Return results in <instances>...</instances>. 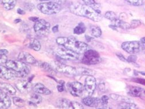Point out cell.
I'll list each match as a JSON object with an SVG mask.
<instances>
[{"label": "cell", "instance_id": "6da1fadb", "mask_svg": "<svg viewBox=\"0 0 145 109\" xmlns=\"http://www.w3.org/2000/svg\"><path fill=\"white\" fill-rule=\"evenodd\" d=\"M69 9L72 14L86 18L95 22H99L102 19L101 11L96 10L86 4L72 3L70 5Z\"/></svg>", "mask_w": 145, "mask_h": 109}, {"label": "cell", "instance_id": "7a4b0ae2", "mask_svg": "<svg viewBox=\"0 0 145 109\" xmlns=\"http://www.w3.org/2000/svg\"><path fill=\"white\" fill-rule=\"evenodd\" d=\"M5 65L7 67L14 72L16 77H26L29 74L31 70L30 66L27 63L22 62L19 60H8Z\"/></svg>", "mask_w": 145, "mask_h": 109}, {"label": "cell", "instance_id": "3957f363", "mask_svg": "<svg viewBox=\"0 0 145 109\" xmlns=\"http://www.w3.org/2000/svg\"><path fill=\"white\" fill-rule=\"evenodd\" d=\"M37 8L41 13L45 15H55L62 10L61 4L55 1H48L40 3Z\"/></svg>", "mask_w": 145, "mask_h": 109}, {"label": "cell", "instance_id": "277c9868", "mask_svg": "<svg viewBox=\"0 0 145 109\" xmlns=\"http://www.w3.org/2000/svg\"><path fill=\"white\" fill-rule=\"evenodd\" d=\"M63 46L78 54H84L90 49L87 43L78 41L73 37H68L67 42Z\"/></svg>", "mask_w": 145, "mask_h": 109}, {"label": "cell", "instance_id": "5b68a950", "mask_svg": "<svg viewBox=\"0 0 145 109\" xmlns=\"http://www.w3.org/2000/svg\"><path fill=\"white\" fill-rule=\"evenodd\" d=\"M55 52L59 57L64 60L76 61L80 59V54L68 49L63 45H60L57 47L56 49Z\"/></svg>", "mask_w": 145, "mask_h": 109}, {"label": "cell", "instance_id": "8992f818", "mask_svg": "<svg viewBox=\"0 0 145 109\" xmlns=\"http://www.w3.org/2000/svg\"><path fill=\"white\" fill-rule=\"evenodd\" d=\"M54 70L66 75L70 76H78L77 68L69 66L59 62H53L51 64Z\"/></svg>", "mask_w": 145, "mask_h": 109}, {"label": "cell", "instance_id": "52a82bcc", "mask_svg": "<svg viewBox=\"0 0 145 109\" xmlns=\"http://www.w3.org/2000/svg\"><path fill=\"white\" fill-rule=\"evenodd\" d=\"M81 62L87 65H94L101 62V57L97 51L89 49L84 53Z\"/></svg>", "mask_w": 145, "mask_h": 109}, {"label": "cell", "instance_id": "ba28073f", "mask_svg": "<svg viewBox=\"0 0 145 109\" xmlns=\"http://www.w3.org/2000/svg\"><path fill=\"white\" fill-rule=\"evenodd\" d=\"M50 23L44 19H39L34 25V31L39 37L47 35L50 31Z\"/></svg>", "mask_w": 145, "mask_h": 109}, {"label": "cell", "instance_id": "9c48e42d", "mask_svg": "<svg viewBox=\"0 0 145 109\" xmlns=\"http://www.w3.org/2000/svg\"><path fill=\"white\" fill-rule=\"evenodd\" d=\"M67 88L70 93L75 97H80L85 91L83 85L77 81L67 83Z\"/></svg>", "mask_w": 145, "mask_h": 109}, {"label": "cell", "instance_id": "30bf717a", "mask_svg": "<svg viewBox=\"0 0 145 109\" xmlns=\"http://www.w3.org/2000/svg\"><path fill=\"white\" fill-rule=\"evenodd\" d=\"M122 49L130 54L138 53L140 50V43L138 41H127L121 45Z\"/></svg>", "mask_w": 145, "mask_h": 109}, {"label": "cell", "instance_id": "8fae6325", "mask_svg": "<svg viewBox=\"0 0 145 109\" xmlns=\"http://www.w3.org/2000/svg\"><path fill=\"white\" fill-rule=\"evenodd\" d=\"M15 86L22 93H28L33 89L32 84L29 80H19L15 82Z\"/></svg>", "mask_w": 145, "mask_h": 109}, {"label": "cell", "instance_id": "7c38bea8", "mask_svg": "<svg viewBox=\"0 0 145 109\" xmlns=\"http://www.w3.org/2000/svg\"><path fill=\"white\" fill-rule=\"evenodd\" d=\"M84 89L89 96L92 95L96 87V81L93 76H87L84 83Z\"/></svg>", "mask_w": 145, "mask_h": 109}, {"label": "cell", "instance_id": "4fadbf2b", "mask_svg": "<svg viewBox=\"0 0 145 109\" xmlns=\"http://www.w3.org/2000/svg\"><path fill=\"white\" fill-rule=\"evenodd\" d=\"M16 77L14 72L10 69L0 65V78L5 80H12Z\"/></svg>", "mask_w": 145, "mask_h": 109}, {"label": "cell", "instance_id": "5bb4252c", "mask_svg": "<svg viewBox=\"0 0 145 109\" xmlns=\"http://www.w3.org/2000/svg\"><path fill=\"white\" fill-rule=\"evenodd\" d=\"M18 59L20 61L27 64L35 65L37 63V60L32 55L26 52H20L18 56Z\"/></svg>", "mask_w": 145, "mask_h": 109}, {"label": "cell", "instance_id": "9a60e30c", "mask_svg": "<svg viewBox=\"0 0 145 109\" xmlns=\"http://www.w3.org/2000/svg\"><path fill=\"white\" fill-rule=\"evenodd\" d=\"M82 102L83 104L86 106L91 107L97 108L101 106V99L98 98H93V97H91V96L84 98L82 100Z\"/></svg>", "mask_w": 145, "mask_h": 109}, {"label": "cell", "instance_id": "2e32d148", "mask_svg": "<svg viewBox=\"0 0 145 109\" xmlns=\"http://www.w3.org/2000/svg\"><path fill=\"white\" fill-rule=\"evenodd\" d=\"M11 106V100L8 94L0 89V108H8Z\"/></svg>", "mask_w": 145, "mask_h": 109}, {"label": "cell", "instance_id": "e0dca14e", "mask_svg": "<svg viewBox=\"0 0 145 109\" xmlns=\"http://www.w3.org/2000/svg\"><path fill=\"white\" fill-rule=\"evenodd\" d=\"M25 45L31 50L35 51H39L41 48V45L40 42L34 38H31L27 39L25 41Z\"/></svg>", "mask_w": 145, "mask_h": 109}, {"label": "cell", "instance_id": "ac0fdd59", "mask_svg": "<svg viewBox=\"0 0 145 109\" xmlns=\"http://www.w3.org/2000/svg\"><path fill=\"white\" fill-rule=\"evenodd\" d=\"M33 90L35 93L41 95H49L51 94V91L41 83L35 84L33 87Z\"/></svg>", "mask_w": 145, "mask_h": 109}, {"label": "cell", "instance_id": "d6986e66", "mask_svg": "<svg viewBox=\"0 0 145 109\" xmlns=\"http://www.w3.org/2000/svg\"><path fill=\"white\" fill-rule=\"evenodd\" d=\"M112 25L114 26L117 28L119 27L124 30H128L131 29V25L129 23L124 22L123 20L118 19V18L112 21Z\"/></svg>", "mask_w": 145, "mask_h": 109}, {"label": "cell", "instance_id": "ffe728a7", "mask_svg": "<svg viewBox=\"0 0 145 109\" xmlns=\"http://www.w3.org/2000/svg\"><path fill=\"white\" fill-rule=\"evenodd\" d=\"M42 97L39 93H34L30 96L29 101H28V104L30 106L36 107L37 104L42 102Z\"/></svg>", "mask_w": 145, "mask_h": 109}, {"label": "cell", "instance_id": "44dd1931", "mask_svg": "<svg viewBox=\"0 0 145 109\" xmlns=\"http://www.w3.org/2000/svg\"><path fill=\"white\" fill-rule=\"evenodd\" d=\"M57 107L60 108H72L71 102L66 98L58 99L56 102Z\"/></svg>", "mask_w": 145, "mask_h": 109}, {"label": "cell", "instance_id": "7402d4cb", "mask_svg": "<svg viewBox=\"0 0 145 109\" xmlns=\"http://www.w3.org/2000/svg\"><path fill=\"white\" fill-rule=\"evenodd\" d=\"M1 89L5 92L8 95H15L16 93V90L12 85L8 83H2L1 84Z\"/></svg>", "mask_w": 145, "mask_h": 109}, {"label": "cell", "instance_id": "603a6c76", "mask_svg": "<svg viewBox=\"0 0 145 109\" xmlns=\"http://www.w3.org/2000/svg\"><path fill=\"white\" fill-rule=\"evenodd\" d=\"M17 0H1V4L4 9L10 10L14 9L16 4Z\"/></svg>", "mask_w": 145, "mask_h": 109}, {"label": "cell", "instance_id": "cb8c5ba5", "mask_svg": "<svg viewBox=\"0 0 145 109\" xmlns=\"http://www.w3.org/2000/svg\"><path fill=\"white\" fill-rule=\"evenodd\" d=\"M143 89L138 87H132L128 90V94L133 97H140Z\"/></svg>", "mask_w": 145, "mask_h": 109}, {"label": "cell", "instance_id": "d4e9b609", "mask_svg": "<svg viewBox=\"0 0 145 109\" xmlns=\"http://www.w3.org/2000/svg\"><path fill=\"white\" fill-rule=\"evenodd\" d=\"M77 71L78 76H93L95 74L94 70L87 68L79 67L77 68Z\"/></svg>", "mask_w": 145, "mask_h": 109}, {"label": "cell", "instance_id": "484cf974", "mask_svg": "<svg viewBox=\"0 0 145 109\" xmlns=\"http://www.w3.org/2000/svg\"><path fill=\"white\" fill-rule=\"evenodd\" d=\"M86 31V26L85 24L82 22L79 23L77 26L73 30V33L77 35H81L84 33Z\"/></svg>", "mask_w": 145, "mask_h": 109}, {"label": "cell", "instance_id": "4316f807", "mask_svg": "<svg viewBox=\"0 0 145 109\" xmlns=\"http://www.w3.org/2000/svg\"><path fill=\"white\" fill-rule=\"evenodd\" d=\"M82 1L86 5L93 8L96 10L101 11V5L96 3L95 0H82Z\"/></svg>", "mask_w": 145, "mask_h": 109}, {"label": "cell", "instance_id": "83f0119b", "mask_svg": "<svg viewBox=\"0 0 145 109\" xmlns=\"http://www.w3.org/2000/svg\"><path fill=\"white\" fill-rule=\"evenodd\" d=\"M36 63H37V66L40 67V68L44 70L47 72H52L54 70L53 69L52 65L50 63H48L47 62H37Z\"/></svg>", "mask_w": 145, "mask_h": 109}, {"label": "cell", "instance_id": "f1b7e54d", "mask_svg": "<svg viewBox=\"0 0 145 109\" xmlns=\"http://www.w3.org/2000/svg\"><path fill=\"white\" fill-rule=\"evenodd\" d=\"M91 35L94 37L99 38L102 35V30L100 27L98 26H92L91 29Z\"/></svg>", "mask_w": 145, "mask_h": 109}, {"label": "cell", "instance_id": "f546056e", "mask_svg": "<svg viewBox=\"0 0 145 109\" xmlns=\"http://www.w3.org/2000/svg\"><path fill=\"white\" fill-rule=\"evenodd\" d=\"M14 104L18 107L22 108L25 106V102L19 97H14L13 98Z\"/></svg>", "mask_w": 145, "mask_h": 109}, {"label": "cell", "instance_id": "4dcf8cb0", "mask_svg": "<svg viewBox=\"0 0 145 109\" xmlns=\"http://www.w3.org/2000/svg\"><path fill=\"white\" fill-rule=\"evenodd\" d=\"M119 107L121 108H138V106L134 103L131 102H123L120 104Z\"/></svg>", "mask_w": 145, "mask_h": 109}, {"label": "cell", "instance_id": "1f68e13d", "mask_svg": "<svg viewBox=\"0 0 145 109\" xmlns=\"http://www.w3.org/2000/svg\"><path fill=\"white\" fill-rule=\"evenodd\" d=\"M129 5L135 6V7H139L144 4L145 0H124Z\"/></svg>", "mask_w": 145, "mask_h": 109}, {"label": "cell", "instance_id": "d6a6232c", "mask_svg": "<svg viewBox=\"0 0 145 109\" xmlns=\"http://www.w3.org/2000/svg\"><path fill=\"white\" fill-rule=\"evenodd\" d=\"M105 18H106V19L110 20V21H112L116 19L117 18V15L116 14L115 12L113 11H107L105 14L104 15Z\"/></svg>", "mask_w": 145, "mask_h": 109}, {"label": "cell", "instance_id": "836d02e7", "mask_svg": "<svg viewBox=\"0 0 145 109\" xmlns=\"http://www.w3.org/2000/svg\"><path fill=\"white\" fill-rule=\"evenodd\" d=\"M68 37H57L56 40V42L57 44L60 45H64L67 41Z\"/></svg>", "mask_w": 145, "mask_h": 109}, {"label": "cell", "instance_id": "e575fe53", "mask_svg": "<svg viewBox=\"0 0 145 109\" xmlns=\"http://www.w3.org/2000/svg\"><path fill=\"white\" fill-rule=\"evenodd\" d=\"M131 29H135L141 25V22L139 20H132L130 23Z\"/></svg>", "mask_w": 145, "mask_h": 109}, {"label": "cell", "instance_id": "d590c367", "mask_svg": "<svg viewBox=\"0 0 145 109\" xmlns=\"http://www.w3.org/2000/svg\"><path fill=\"white\" fill-rule=\"evenodd\" d=\"M101 106L103 107H105L108 104V97L107 96H106V95H103L101 98Z\"/></svg>", "mask_w": 145, "mask_h": 109}, {"label": "cell", "instance_id": "8d00e7d4", "mask_svg": "<svg viewBox=\"0 0 145 109\" xmlns=\"http://www.w3.org/2000/svg\"><path fill=\"white\" fill-rule=\"evenodd\" d=\"M24 7H25V9L27 10H29L30 12L32 11L34 8L35 6L33 3H26L24 4Z\"/></svg>", "mask_w": 145, "mask_h": 109}, {"label": "cell", "instance_id": "74e56055", "mask_svg": "<svg viewBox=\"0 0 145 109\" xmlns=\"http://www.w3.org/2000/svg\"><path fill=\"white\" fill-rule=\"evenodd\" d=\"M132 81L138 83V84H141V85H143V86H145V79H144V78H134L132 79Z\"/></svg>", "mask_w": 145, "mask_h": 109}, {"label": "cell", "instance_id": "f35d334b", "mask_svg": "<svg viewBox=\"0 0 145 109\" xmlns=\"http://www.w3.org/2000/svg\"><path fill=\"white\" fill-rule=\"evenodd\" d=\"M127 62L128 63H135L137 60V56L134 55H131L128 57Z\"/></svg>", "mask_w": 145, "mask_h": 109}, {"label": "cell", "instance_id": "ab89813d", "mask_svg": "<svg viewBox=\"0 0 145 109\" xmlns=\"http://www.w3.org/2000/svg\"><path fill=\"white\" fill-rule=\"evenodd\" d=\"M8 60V57L5 55L0 54V65L5 64Z\"/></svg>", "mask_w": 145, "mask_h": 109}, {"label": "cell", "instance_id": "60d3db41", "mask_svg": "<svg viewBox=\"0 0 145 109\" xmlns=\"http://www.w3.org/2000/svg\"><path fill=\"white\" fill-rule=\"evenodd\" d=\"M72 108H84V106L77 102H71Z\"/></svg>", "mask_w": 145, "mask_h": 109}, {"label": "cell", "instance_id": "b9f144b4", "mask_svg": "<svg viewBox=\"0 0 145 109\" xmlns=\"http://www.w3.org/2000/svg\"><path fill=\"white\" fill-rule=\"evenodd\" d=\"M64 84L65 82L63 81H60V85H58L57 86V89L59 92H63L65 90V87H64Z\"/></svg>", "mask_w": 145, "mask_h": 109}, {"label": "cell", "instance_id": "7bdbcfd3", "mask_svg": "<svg viewBox=\"0 0 145 109\" xmlns=\"http://www.w3.org/2000/svg\"><path fill=\"white\" fill-rule=\"evenodd\" d=\"M117 56L119 58L120 60H121V61L124 62H127V59L124 57V56L122 54H120V53H117L116 54Z\"/></svg>", "mask_w": 145, "mask_h": 109}, {"label": "cell", "instance_id": "ee69618b", "mask_svg": "<svg viewBox=\"0 0 145 109\" xmlns=\"http://www.w3.org/2000/svg\"><path fill=\"white\" fill-rule=\"evenodd\" d=\"M121 96L117 95V94H110V98L114 100V101H118L119 99H121Z\"/></svg>", "mask_w": 145, "mask_h": 109}, {"label": "cell", "instance_id": "f6af8a7d", "mask_svg": "<svg viewBox=\"0 0 145 109\" xmlns=\"http://www.w3.org/2000/svg\"><path fill=\"white\" fill-rule=\"evenodd\" d=\"M17 13L19 15H25L26 14L25 11L23 9H22V8H19L17 9Z\"/></svg>", "mask_w": 145, "mask_h": 109}, {"label": "cell", "instance_id": "bcb514c9", "mask_svg": "<svg viewBox=\"0 0 145 109\" xmlns=\"http://www.w3.org/2000/svg\"><path fill=\"white\" fill-rule=\"evenodd\" d=\"M99 88L100 89L101 91H102V92H105V90L106 89V88H105V84L103 83H101L99 85Z\"/></svg>", "mask_w": 145, "mask_h": 109}, {"label": "cell", "instance_id": "7dc6e473", "mask_svg": "<svg viewBox=\"0 0 145 109\" xmlns=\"http://www.w3.org/2000/svg\"><path fill=\"white\" fill-rule=\"evenodd\" d=\"M52 31L53 33H56L57 32H58L59 31V25H56L55 26H54L52 28Z\"/></svg>", "mask_w": 145, "mask_h": 109}, {"label": "cell", "instance_id": "c3c4849f", "mask_svg": "<svg viewBox=\"0 0 145 109\" xmlns=\"http://www.w3.org/2000/svg\"><path fill=\"white\" fill-rule=\"evenodd\" d=\"M8 53H9V51H8V50H5V49H1V50H0V54L7 55L8 54Z\"/></svg>", "mask_w": 145, "mask_h": 109}, {"label": "cell", "instance_id": "681fc988", "mask_svg": "<svg viewBox=\"0 0 145 109\" xmlns=\"http://www.w3.org/2000/svg\"><path fill=\"white\" fill-rule=\"evenodd\" d=\"M29 19L30 20H31V21H32V22H37L39 19V18H38V17H35V16H33V17H30L29 18Z\"/></svg>", "mask_w": 145, "mask_h": 109}, {"label": "cell", "instance_id": "f907efd6", "mask_svg": "<svg viewBox=\"0 0 145 109\" xmlns=\"http://www.w3.org/2000/svg\"><path fill=\"white\" fill-rule=\"evenodd\" d=\"M21 22H22V20L20 19H15L14 20V23H16V24H18V23H20Z\"/></svg>", "mask_w": 145, "mask_h": 109}, {"label": "cell", "instance_id": "816d5d0a", "mask_svg": "<svg viewBox=\"0 0 145 109\" xmlns=\"http://www.w3.org/2000/svg\"><path fill=\"white\" fill-rule=\"evenodd\" d=\"M140 42L143 43V44H145V37H143L140 39Z\"/></svg>", "mask_w": 145, "mask_h": 109}, {"label": "cell", "instance_id": "f5cc1de1", "mask_svg": "<svg viewBox=\"0 0 145 109\" xmlns=\"http://www.w3.org/2000/svg\"><path fill=\"white\" fill-rule=\"evenodd\" d=\"M144 94H145V91H144Z\"/></svg>", "mask_w": 145, "mask_h": 109}, {"label": "cell", "instance_id": "db71d44e", "mask_svg": "<svg viewBox=\"0 0 145 109\" xmlns=\"http://www.w3.org/2000/svg\"><path fill=\"white\" fill-rule=\"evenodd\" d=\"M144 10H145V8H144Z\"/></svg>", "mask_w": 145, "mask_h": 109}]
</instances>
